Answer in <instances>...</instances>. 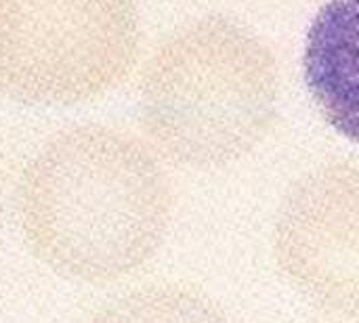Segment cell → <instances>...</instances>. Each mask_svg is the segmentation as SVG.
<instances>
[{
	"label": "cell",
	"instance_id": "cell-7",
	"mask_svg": "<svg viewBox=\"0 0 359 323\" xmlns=\"http://www.w3.org/2000/svg\"><path fill=\"white\" fill-rule=\"evenodd\" d=\"M2 21H4V0H0V48H2Z\"/></svg>",
	"mask_w": 359,
	"mask_h": 323
},
{
	"label": "cell",
	"instance_id": "cell-8",
	"mask_svg": "<svg viewBox=\"0 0 359 323\" xmlns=\"http://www.w3.org/2000/svg\"><path fill=\"white\" fill-rule=\"evenodd\" d=\"M0 212H2V204H0Z\"/></svg>",
	"mask_w": 359,
	"mask_h": 323
},
{
	"label": "cell",
	"instance_id": "cell-4",
	"mask_svg": "<svg viewBox=\"0 0 359 323\" xmlns=\"http://www.w3.org/2000/svg\"><path fill=\"white\" fill-rule=\"evenodd\" d=\"M273 248L284 275L316 307L359 317V164L303 177L280 206Z\"/></svg>",
	"mask_w": 359,
	"mask_h": 323
},
{
	"label": "cell",
	"instance_id": "cell-3",
	"mask_svg": "<svg viewBox=\"0 0 359 323\" xmlns=\"http://www.w3.org/2000/svg\"><path fill=\"white\" fill-rule=\"evenodd\" d=\"M135 0H4L0 92L72 105L120 84L139 53Z\"/></svg>",
	"mask_w": 359,
	"mask_h": 323
},
{
	"label": "cell",
	"instance_id": "cell-2",
	"mask_svg": "<svg viewBox=\"0 0 359 323\" xmlns=\"http://www.w3.org/2000/svg\"><path fill=\"white\" fill-rule=\"evenodd\" d=\"M280 92L271 50L246 27L206 17L170 34L141 76V122L154 149L179 166L215 168L269 130Z\"/></svg>",
	"mask_w": 359,
	"mask_h": 323
},
{
	"label": "cell",
	"instance_id": "cell-6",
	"mask_svg": "<svg viewBox=\"0 0 359 323\" xmlns=\"http://www.w3.org/2000/svg\"><path fill=\"white\" fill-rule=\"evenodd\" d=\"M90 323H231L204 294L179 286L130 292L103 307Z\"/></svg>",
	"mask_w": 359,
	"mask_h": 323
},
{
	"label": "cell",
	"instance_id": "cell-1",
	"mask_svg": "<svg viewBox=\"0 0 359 323\" xmlns=\"http://www.w3.org/2000/svg\"><path fill=\"white\" fill-rule=\"evenodd\" d=\"M17 202L34 256L88 284L114 282L147 263L172 210L156 153L135 135L99 124L55 135L27 162Z\"/></svg>",
	"mask_w": 359,
	"mask_h": 323
},
{
	"label": "cell",
	"instance_id": "cell-5",
	"mask_svg": "<svg viewBox=\"0 0 359 323\" xmlns=\"http://www.w3.org/2000/svg\"><path fill=\"white\" fill-rule=\"evenodd\" d=\"M305 82L326 122L359 143V0H328L311 21Z\"/></svg>",
	"mask_w": 359,
	"mask_h": 323
}]
</instances>
